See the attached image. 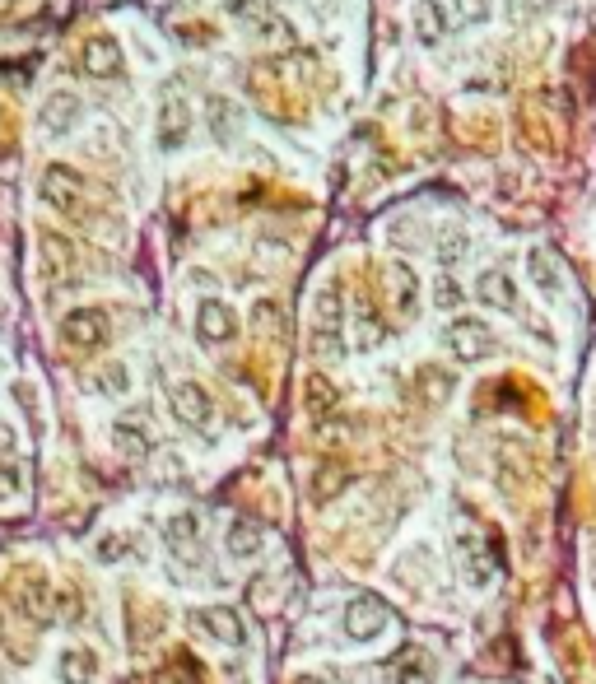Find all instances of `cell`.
<instances>
[{
	"instance_id": "6da1fadb",
	"label": "cell",
	"mask_w": 596,
	"mask_h": 684,
	"mask_svg": "<svg viewBox=\"0 0 596 684\" xmlns=\"http://www.w3.org/2000/svg\"><path fill=\"white\" fill-rule=\"evenodd\" d=\"M108 336H112V326H108V312L103 308H75L61 317V340H66L70 349H80V354L103 349Z\"/></svg>"
},
{
	"instance_id": "7a4b0ae2",
	"label": "cell",
	"mask_w": 596,
	"mask_h": 684,
	"mask_svg": "<svg viewBox=\"0 0 596 684\" xmlns=\"http://www.w3.org/2000/svg\"><path fill=\"white\" fill-rule=\"evenodd\" d=\"M443 345L452 349V359L480 363L494 354V331H489L485 322H475V317H457V322L443 331Z\"/></svg>"
},
{
	"instance_id": "3957f363",
	"label": "cell",
	"mask_w": 596,
	"mask_h": 684,
	"mask_svg": "<svg viewBox=\"0 0 596 684\" xmlns=\"http://www.w3.org/2000/svg\"><path fill=\"white\" fill-rule=\"evenodd\" d=\"M42 201L61 210V215H80L84 210V177L66 163H47V173H42Z\"/></svg>"
},
{
	"instance_id": "277c9868",
	"label": "cell",
	"mask_w": 596,
	"mask_h": 684,
	"mask_svg": "<svg viewBox=\"0 0 596 684\" xmlns=\"http://www.w3.org/2000/svg\"><path fill=\"white\" fill-rule=\"evenodd\" d=\"M168 405H173L177 424H187V429H210V419H215V401H210V391L201 382H173Z\"/></svg>"
},
{
	"instance_id": "5b68a950",
	"label": "cell",
	"mask_w": 596,
	"mask_h": 684,
	"mask_svg": "<svg viewBox=\"0 0 596 684\" xmlns=\"http://www.w3.org/2000/svg\"><path fill=\"white\" fill-rule=\"evenodd\" d=\"M387 624H392V610H387V601H378V596H354V601L345 605V633H350L354 643L378 638Z\"/></svg>"
},
{
	"instance_id": "8992f818",
	"label": "cell",
	"mask_w": 596,
	"mask_h": 684,
	"mask_svg": "<svg viewBox=\"0 0 596 684\" xmlns=\"http://www.w3.org/2000/svg\"><path fill=\"white\" fill-rule=\"evenodd\" d=\"M196 629L219 647H243L247 643V629H243V619H238L233 605H201V610H196Z\"/></svg>"
},
{
	"instance_id": "52a82bcc",
	"label": "cell",
	"mask_w": 596,
	"mask_h": 684,
	"mask_svg": "<svg viewBox=\"0 0 596 684\" xmlns=\"http://www.w3.org/2000/svg\"><path fill=\"white\" fill-rule=\"evenodd\" d=\"M163 545L182 559V564H201L205 559V545H201V522H196V512H177L163 522Z\"/></svg>"
},
{
	"instance_id": "ba28073f",
	"label": "cell",
	"mask_w": 596,
	"mask_h": 684,
	"mask_svg": "<svg viewBox=\"0 0 596 684\" xmlns=\"http://www.w3.org/2000/svg\"><path fill=\"white\" fill-rule=\"evenodd\" d=\"M196 336L205 345H229L238 336V317H233L229 303H219V298H205L201 308H196Z\"/></svg>"
},
{
	"instance_id": "9c48e42d",
	"label": "cell",
	"mask_w": 596,
	"mask_h": 684,
	"mask_svg": "<svg viewBox=\"0 0 596 684\" xmlns=\"http://www.w3.org/2000/svg\"><path fill=\"white\" fill-rule=\"evenodd\" d=\"M80 70L89 80H117L122 75V47L98 33V38H89L80 47Z\"/></svg>"
},
{
	"instance_id": "30bf717a",
	"label": "cell",
	"mask_w": 596,
	"mask_h": 684,
	"mask_svg": "<svg viewBox=\"0 0 596 684\" xmlns=\"http://www.w3.org/2000/svg\"><path fill=\"white\" fill-rule=\"evenodd\" d=\"M475 298H480L485 308L517 312V289H513V280H508V270H480V280H475Z\"/></svg>"
},
{
	"instance_id": "8fae6325",
	"label": "cell",
	"mask_w": 596,
	"mask_h": 684,
	"mask_svg": "<svg viewBox=\"0 0 596 684\" xmlns=\"http://www.w3.org/2000/svg\"><path fill=\"white\" fill-rule=\"evenodd\" d=\"M187 131H191V108L177 94H168L163 98V108H159V145L177 149L182 140H187Z\"/></svg>"
},
{
	"instance_id": "7c38bea8",
	"label": "cell",
	"mask_w": 596,
	"mask_h": 684,
	"mask_svg": "<svg viewBox=\"0 0 596 684\" xmlns=\"http://www.w3.org/2000/svg\"><path fill=\"white\" fill-rule=\"evenodd\" d=\"M261 545H266L261 522H252V517H233L229 531H224V550H229L233 559H257Z\"/></svg>"
},
{
	"instance_id": "4fadbf2b",
	"label": "cell",
	"mask_w": 596,
	"mask_h": 684,
	"mask_svg": "<svg viewBox=\"0 0 596 684\" xmlns=\"http://www.w3.org/2000/svg\"><path fill=\"white\" fill-rule=\"evenodd\" d=\"M457 554H461V568H466V582L471 587H489V577H494V559L471 531H461L457 536Z\"/></svg>"
},
{
	"instance_id": "5bb4252c",
	"label": "cell",
	"mask_w": 596,
	"mask_h": 684,
	"mask_svg": "<svg viewBox=\"0 0 596 684\" xmlns=\"http://www.w3.org/2000/svg\"><path fill=\"white\" fill-rule=\"evenodd\" d=\"M350 480H354L350 466H340V461H322V466L312 470V484H308L312 503H331L340 489H350Z\"/></svg>"
},
{
	"instance_id": "9a60e30c",
	"label": "cell",
	"mask_w": 596,
	"mask_h": 684,
	"mask_svg": "<svg viewBox=\"0 0 596 684\" xmlns=\"http://www.w3.org/2000/svg\"><path fill=\"white\" fill-rule=\"evenodd\" d=\"M387 294H392V308L401 312V317H410V312H415V294H420V284H415V270H410L406 261H392V266H387Z\"/></svg>"
},
{
	"instance_id": "2e32d148",
	"label": "cell",
	"mask_w": 596,
	"mask_h": 684,
	"mask_svg": "<svg viewBox=\"0 0 596 684\" xmlns=\"http://www.w3.org/2000/svg\"><path fill=\"white\" fill-rule=\"evenodd\" d=\"M56 666H61V680L66 684H94L98 680V652L94 647H66Z\"/></svg>"
},
{
	"instance_id": "e0dca14e",
	"label": "cell",
	"mask_w": 596,
	"mask_h": 684,
	"mask_svg": "<svg viewBox=\"0 0 596 684\" xmlns=\"http://www.w3.org/2000/svg\"><path fill=\"white\" fill-rule=\"evenodd\" d=\"M42 131H52V135H66L75 121H80V98L75 94H52L47 98V108H42Z\"/></svg>"
},
{
	"instance_id": "ac0fdd59",
	"label": "cell",
	"mask_w": 596,
	"mask_h": 684,
	"mask_svg": "<svg viewBox=\"0 0 596 684\" xmlns=\"http://www.w3.org/2000/svg\"><path fill=\"white\" fill-rule=\"evenodd\" d=\"M340 322H345V308H340V289L326 284L317 303H312V331H322V336H340Z\"/></svg>"
},
{
	"instance_id": "d6986e66",
	"label": "cell",
	"mask_w": 596,
	"mask_h": 684,
	"mask_svg": "<svg viewBox=\"0 0 596 684\" xmlns=\"http://www.w3.org/2000/svg\"><path fill=\"white\" fill-rule=\"evenodd\" d=\"M336 401H340L336 387H331L322 373H312L308 382H303V410H308L312 419H326L331 410H336Z\"/></svg>"
},
{
	"instance_id": "ffe728a7",
	"label": "cell",
	"mask_w": 596,
	"mask_h": 684,
	"mask_svg": "<svg viewBox=\"0 0 596 684\" xmlns=\"http://www.w3.org/2000/svg\"><path fill=\"white\" fill-rule=\"evenodd\" d=\"M112 443H117V452L126 456V461H145L149 456V433L140 429V419H122L117 429H112Z\"/></svg>"
},
{
	"instance_id": "44dd1931",
	"label": "cell",
	"mask_w": 596,
	"mask_h": 684,
	"mask_svg": "<svg viewBox=\"0 0 596 684\" xmlns=\"http://www.w3.org/2000/svg\"><path fill=\"white\" fill-rule=\"evenodd\" d=\"M42 266L52 280H66L70 266H75V252H70V242L61 233H42Z\"/></svg>"
},
{
	"instance_id": "7402d4cb",
	"label": "cell",
	"mask_w": 596,
	"mask_h": 684,
	"mask_svg": "<svg viewBox=\"0 0 596 684\" xmlns=\"http://www.w3.org/2000/svg\"><path fill=\"white\" fill-rule=\"evenodd\" d=\"M415 33H420V42H443V33H447V14H443V5L438 0H415Z\"/></svg>"
},
{
	"instance_id": "603a6c76",
	"label": "cell",
	"mask_w": 596,
	"mask_h": 684,
	"mask_svg": "<svg viewBox=\"0 0 596 684\" xmlns=\"http://www.w3.org/2000/svg\"><path fill=\"white\" fill-rule=\"evenodd\" d=\"M527 275L536 280V289H541L545 298H559V289H564V280H559L550 252H527Z\"/></svg>"
},
{
	"instance_id": "cb8c5ba5",
	"label": "cell",
	"mask_w": 596,
	"mask_h": 684,
	"mask_svg": "<svg viewBox=\"0 0 596 684\" xmlns=\"http://www.w3.org/2000/svg\"><path fill=\"white\" fill-rule=\"evenodd\" d=\"M252 24H257V38L261 42H271V47H294V28H289L280 14L266 10V5L252 14Z\"/></svg>"
},
{
	"instance_id": "d4e9b609",
	"label": "cell",
	"mask_w": 596,
	"mask_h": 684,
	"mask_svg": "<svg viewBox=\"0 0 596 684\" xmlns=\"http://www.w3.org/2000/svg\"><path fill=\"white\" fill-rule=\"evenodd\" d=\"M205 112H210V131H215V140H238V108H233L229 98H210L205 103Z\"/></svg>"
},
{
	"instance_id": "484cf974",
	"label": "cell",
	"mask_w": 596,
	"mask_h": 684,
	"mask_svg": "<svg viewBox=\"0 0 596 684\" xmlns=\"http://www.w3.org/2000/svg\"><path fill=\"white\" fill-rule=\"evenodd\" d=\"M94 387L103 391V396H126V387H131V373H126V363H103L94 377Z\"/></svg>"
},
{
	"instance_id": "4316f807",
	"label": "cell",
	"mask_w": 596,
	"mask_h": 684,
	"mask_svg": "<svg viewBox=\"0 0 596 684\" xmlns=\"http://www.w3.org/2000/svg\"><path fill=\"white\" fill-rule=\"evenodd\" d=\"M19 605H24L28 619H38V624H52V596L42 587H24L19 591Z\"/></svg>"
},
{
	"instance_id": "83f0119b",
	"label": "cell",
	"mask_w": 596,
	"mask_h": 684,
	"mask_svg": "<svg viewBox=\"0 0 596 684\" xmlns=\"http://www.w3.org/2000/svg\"><path fill=\"white\" fill-rule=\"evenodd\" d=\"M126 554H131V540H126L122 531H108V536L94 545V559H98V564H112V559H126Z\"/></svg>"
},
{
	"instance_id": "f1b7e54d",
	"label": "cell",
	"mask_w": 596,
	"mask_h": 684,
	"mask_svg": "<svg viewBox=\"0 0 596 684\" xmlns=\"http://www.w3.org/2000/svg\"><path fill=\"white\" fill-rule=\"evenodd\" d=\"M252 322H257L261 336H280V322H285V317H280V308H275L271 298H261L257 308H252Z\"/></svg>"
},
{
	"instance_id": "f546056e",
	"label": "cell",
	"mask_w": 596,
	"mask_h": 684,
	"mask_svg": "<svg viewBox=\"0 0 596 684\" xmlns=\"http://www.w3.org/2000/svg\"><path fill=\"white\" fill-rule=\"evenodd\" d=\"M434 303L443 312H452V308H461V284L452 280V275H443V280L434 284Z\"/></svg>"
},
{
	"instance_id": "4dcf8cb0",
	"label": "cell",
	"mask_w": 596,
	"mask_h": 684,
	"mask_svg": "<svg viewBox=\"0 0 596 684\" xmlns=\"http://www.w3.org/2000/svg\"><path fill=\"white\" fill-rule=\"evenodd\" d=\"M420 382H424V391H429V401H447V391H452V382H447V373H438V368H424L420 373Z\"/></svg>"
},
{
	"instance_id": "1f68e13d",
	"label": "cell",
	"mask_w": 596,
	"mask_h": 684,
	"mask_svg": "<svg viewBox=\"0 0 596 684\" xmlns=\"http://www.w3.org/2000/svg\"><path fill=\"white\" fill-rule=\"evenodd\" d=\"M378 340H382V322H378V317H373V312H359V345H364V349H373V345H378Z\"/></svg>"
},
{
	"instance_id": "d6a6232c",
	"label": "cell",
	"mask_w": 596,
	"mask_h": 684,
	"mask_svg": "<svg viewBox=\"0 0 596 684\" xmlns=\"http://www.w3.org/2000/svg\"><path fill=\"white\" fill-rule=\"evenodd\" d=\"M438 256H443V266L461 261V256H466V233H447V238L438 242Z\"/></svg>"
},
{
	"instance_id": "836d02e7",
	"label": "cell",
	"mask_w": 596,
	"mask_h": 684,
	"mask_svg": "<svg viewBox=\"0 0 596 684\" xmlns=\"http://www.w3.org/2000/svg\"><path fill=\"white\" fill-rule=\"evenodd\" d=\"M489 14V0H457V19L461 24H480Z\"/></svg>"
},
{
	"instance_id": "e575fe53",
	"label": "cell",
	"mask_w": 596,
	"mask_h": 684,
	"mask_svg": "<svg viewBox=\"0 0 596 684\" xmlns=\"http://www.w3.org/2000/svg\"><path fill=\"white\" fill-rule=\"evenodd\" d=\"M52 619H61V624H75V619H80V610H75V596H70V591H61V596H56Z\"/></svg>"
},
{
	"instance_id": "d590c367",
	"label": "cell",
	"mask_w": 596,
	"mask_h": 684,
	"mask_svg": "<svg viewBox=\"0 0 596 684\" xmlns=\"http://www.w3.org/2000/svg\"><path fill=\"white\" fill-rule=\"evenodd\" d=\"M159 480H168V484H177V480H182V461H177L173 452L163 456V466H159Z\"/></svg>"
},
{
	"instance_id": "8d00e7d4",
	"label": "cell",
	"mask_w": 596,
	"mask_h": 684,
	"mask_svg": "<svg viewBox=\"0 0 596 684\" xmlns=\"http://www.w3.org/2000/svg\"><path fill=\"white\" fill-rule=\"evenodd\" d=\"M224 10H229V14H247V19H252V14L261 10V0H224Z\"/></svg>"
},
{
	"instance_id": "74e56055",
	"label": "cell",
	"mask_w": 596,
	"mask_h": 684,
	"mask_svg": "<svg viewBox=\"0 0 596 684\" xmlns=\"http://www.w3.org/2000/svg\"><path fill=\"white\" fill-rule=\"evenodd\" d=\"M401 684H429V666H410V671H401Z\"/></svg>"
},
{
	"instance_id": "f35d334b",
	"label": "cell",
	"mask_w": 596,
	"mask_h": 684,
	"mask_svg": "<svg viewBox=\"0 0 596 684\" xmlns=\"http://www.w3.org/2000/svg\"><path fill=\"white\" fill-rule=\"evenodd\" d=\"M298 684H322V680H317V675H303V680H298Z\"/></svg>"
},
{
	"instance_id": "ab89813d",
	"label": "cell",
	"mask_w": 596,
	"mask_h": 684,
	"mask_svg": "<svg viewBox=\"0 0 596 684\" xmlns=\"http://www.w3.org/2000/svg\"><path fill=\"white\" fill-rule=\"evenodd\" d=\"M10 5H14V0H0V10H10Z\"/></svg>"
},
{
	"instance_id": "60d3db41",
	"label": "cell",
	"mask_w": 596,
	"mask_h": 684,
	"mask_svg": "<svg viewBox=\"0 0 596 684\" xmlns=\"http://www.w3.org/2000/svg\"><path fill=\"white\" fill-rule=\"evenodd\" d=\"M592 433H596V405H592Z\"/></svg>"
},
{
	"instance_id": "b9f144b4",
	"label": "cell",
	"mask_w": 596,
	"mask_h": 684,
	"mask_svg": "<svg viewBox=\"0 0 596 684\" xmlns=\"http://www.w3.org/2000/svg\"><path fill=\"white\" fill-rule=\"evenodd\" d=\"M592 577H596V573H592Z\"/></svg>"
}]
</instances>
